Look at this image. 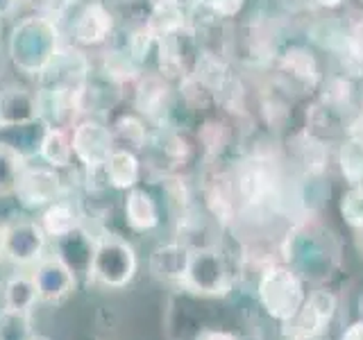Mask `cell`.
Returning a JSON list of instances; mask_svg holds the SVG:
<instances>
[{"label": "cell", "instance_id": "obj_35", "mask_svg": "<svg viewBox=\"0 0 363 340\" xmlns=\"http://www.w3.org/2000/svg\"><path fill=\"white\" fill-rule=\"evenodd\" d=\"M3 68H5V52H3V43H0V75H3Z\"/></svg>", "mask_w": 363, "mask_h": 340}, {"label": "cell", "instance_id": "obj_38", "mask_svg": "<svg viewBox=\"0 0 363 340\" xmlns=\"http://www.w3.org/2000/svg\"><path fill=\"white\" fill-rule=\"evenodd\" d=\"M0 32H3V23H0Z\"/></svg>", "mask_w": 363, "mask_h": 340}, {"label": "cell", "instance_id": "obj_34", "mask_svg": "<svg viewBox=\"0 0 363 340\" xmlns=\"http://www.w3.org/2000/svg\"><path fill=\"white\" fill-rule=\"evenodd\" d=\"M318 3L325 7H336V5H340V0H318Z\"/></svg>", "mask_w": 363, "mask_h": 340}, {"label": "cell", "instance_id": "obj_36", "mask_svg": "<svg viewBox=\"0 0 363 340\" xmlns=\"http://www.w3.org/2000/svg\"><path fill=\"white\" fill-rule=\"evenodd\" d=\"M0 259H3V225H0Z\"/></svg>", "mask_w": 363, "mask_h": 340}, {"label": "cell", "instance_id": "obj_39", "mask_svg": "<svg viewBox=\"0 0 363 340\" xmlns=\"http://www.w3.org/2000/svg\"><path fill=\"white\" fill-rule=\"evenodd\" d=\"M361 234H363V230H361Z\"/></svg>", "mask_w": 363, "mask_h": 340}, {"label": "cell", "instance_id": "obj_9", "mask_svg": "<svg viewBox=\"0 0 363 340\" xmlns=\"http://www.w3.org/2000/svg\"><path fill=\"white\" fill-rule=\"evenodd\" d=\"M39 302L57 306L77 290V275L57 254H45L32 270Z\"/></svg>", "mask_w": 363, "mask_h": 340}, {"label": "cell", "instance_id": "obj_1", "mask_svg": "<svg viewBox=\"0 0 363 340\" xmlns=\"http://www.w3.org/2000/svg\"><path fill=\"white\" fill-rule=\"evenodd\" d=\"M60 50V28L48 16H28L11 30L7 57L21 73L41 75Z\"/></svg>", "mask_w": 363, "mask_h": 340}, {"label": "cell", "instance_id": "obj_4", "mask_svg": "<svg viewBox=\"0 0 363 340\" xmlns=\"http://www.w3.org/2000/svg\"><path fill=\"white\" fill-rule=\"evenodd\" d=\"M336 252L329 249V243L320 234L298 230L289 234L284 247V264L291 266L304 281H325L336 268Z\"/></svg>", "mask_w": 363, "mask_h": 340}, {"label": "cell", "instance_id": "obj_31", "mask_svg": "<svg viewBox=\"0 0 363 340\" xmlns=\"http://www.w3.org/2000/svg\"><path fill=\"white\" fill-rule=\"evenodd\" d=\"M193 340H243V338L236 332H230V329L207 327V329H200V332L193 336Z\"/></svg>", "mask_w": 363, "mask_h": 340}, {"label": "cell", "instance_id": "obj_21", "mask_svg": "<svg viewBox=\"0 0 363 340\" xmlns=\"http://www.w3.org/2000/svg\"><path fill=\"white\" fill-rule=\"evenodd\" d=\"M272 179L264 168H247L238 175L236 181V193L245 204L250 207H259L268 200V196L272 193Z\"/></svg>", "mask_w": 363, "mask_h": 340}, {"label": "cell", "instance_id": "obj_8", "mask_svg": "<svg viewBox=\"0 0 363 340\" xmlns=\"http://www.w3.org/2000/svg\"><path fill=\"white\" fill-rule=\"evenodd\" d=\"M14 196L21 207L26 209H45L48 204L62 198V177L57 168L48 164H30L23 166Z\"/></svg>", "mask_w": 363, "mask_h": 340}, {"label": "cell", "instance_id": "obj_27", "mask_svg": "<svg viewBox=\"0 0 363 340\" xmlns=\"http://www.w3.org/2000/svg\"><path fill=\"white\" fill-rule=\"evenodd\" d=\"M340 215L343 220L354 227V230H363V184L350 186L343 198H340Z\"/></svg>", "mask_w": 363, "mask_h": 340}, {"label": "cell", "instance_id": "obj_32", "mask_svg": "<svg viewBox=\"0 0 363 340\" xmlns=\"http://www.w3.org/2000/svg\"><path fill=\"white\" fill-rule=\"evenodd\" d=\"M338 340H363V317L357 322H352L350 327H345Z\"/></svg>", "mask_w": 363, "mask_h": 340}, {"label": "cell", "instance_id": "obj_33", "mask_svg": "<svg viewBox=\"0 0 363 340\" xmlns=\"http://www.w3.org/2000/svg\"><path fill=\"white\" fill-rule=\"evenodd\" d=\"M18 7V0H0V18L14 14Z\"/></svg>", "mask_w": 363, "mask_h": 340}, {"label": "cell", "instance_id": "obj_5", "mask_svg": "<svg viewBox=\"0 0 363 340\" xmlns=\"http://www.w3.org/2000/svg\"><path fill=\"white\" fill-rule=\"evenodd\" d=\"M179 286L198 298H225L234 286V277L218 249L198 247L191 252L189 270Z\"/></svg>", "mask_w": 363, "mask_h": 340}, {"label": "cell", "instance_id": "obj_23", "mask_svg": "<svg viewBox=\"0 0 363 340\" xmlns=\"http://www.w3.org/2000/svg\"><path fill=\"white\" fill-rule=\"evenodd\" d=\"M111 134H113V143H116V147H123V150L136 152L145 145V128H143V123L134 116H123L116 125H113Z\"/></svg>", "mask_w": 363, "mask_h": 340}, {"label": "cell", "instance_id": "obj_15", "mask_svg": "<svg viewBox=\"0 0 363 340\" xmlns=\"http://www.w3.org/2000/svg\"><path fill=\"white\" fill-rule=\"evenodd\" d=\"M193 249L184 243H166L152 249L150 254V272L157 279L179 283L189 270Z\"/></svg>", "mask_w": 363, "mask_h": 340}, {"label": "cell", "instance_id": "obj_30", "mask_svg": "<svg viewBox=\"0 0 363 340\" xmlns=\"http://www.w3.org/2000/svg\"><path fill=\"white\" fill-rule=\"evenodd\" d=\"M200 5L209 7L211 11H216V14L220 16H234L238 9H241L243 0H198Z\"/></svg>", "mask_w": 363, "mask_h": 340}, {"label": "cell", "instance_id": "obj_3", "mask_svg": "<svg viewBox=\"0 0 363 340\" xmlns=\"http://www.w3.org/2000/svg\"><path fill=\"white\" fill-rule=\"evenodd\" d=\"M139 270L134 247L116 234H102L96 238L94 259L89 268V281L100 288L118 290L130 286Z\"/></svg>", "mask_w": 363, "mask_h": 340}, {"label": "cell", "instance_id": "obj_37", "mask_svg": "<svg viewBox=\"0 0 363 340\" xmlns=\"http://www.w3.org/2000/svg\"><path fill=\"white\" fill-rule=\"evenodd\" d=\"M359 304H361V317H363V298H361V302H359Z\"/></svg>", "mask_w": 363, "mask_h": 340}, {"label": "cell", "instance_id": "obj_17", "mask_svg": "<svg viewBox=\"0 0 363 340\" xmlns=\"http://www.w3.org/2000/svg\"><path fill=\"white\" fill-rule=\"evenodd\" d=\"M125 220H128L130 230L136 234L155 230L159 225V209L150 193L139 186L128 191V198H125Z\"/></svg>", "mask_w": 363, "mask_h": 340}, {"label": "cell", "instance_id": "obj_24", "mask_svg": "<svg viewBox=\"0 0 363 340\" xmlns=\"http://www.w3.org/2000/svg\"><path fill=\"white\" fill-rule=\"evenodd\" d=\"M26 162H28L26 157H21L18 152L0 145V198L14 196L16 181Z\"/></svg>", "mask_w": 363, "mask_h": 340}, {"label": "cell", "instance_id": "obj_2", "mask_svg": "<svg viewBox=\"0 0 363 340\" xmlns=\"http://www.w3.org/2000/svg\"><path fill=\"white\" fill-rule=\"evenodd\" d=\"M306 281L295 272L291 266L270 264L261 270L259 283H257V298L264 311L275 322L284 324L302 309L306 300Z\"/></svg>", "mask_w": 363, "mask_h": 340}, {"label": "cell", "instance_id": "obj_28", "mask_svg": "<svg viewBox=\"0 0 363 340\" xmlns=\"http://www.w3.org/2000/svg\"><path fill=\"white\" fill-rule=\"evenodd\" d=\"M164 98H166V86H162L157 79L150 77L141 82L139 91H136V107L152 116L157 109L164 107Z\"/></svg>", "mask_w": 363, "mask_h": 340}, {"label": "cell", "instance_id": "obj_18", "mask_svg": "<svg viewBox=\"0 0 363 340\" xmlns=\"http://www.w3.org/2000/svg\"><path fill=\"white\" fill-rule=\"evenodd\" d=\"M39 304L37 286H34L32 275L26 272H14L3 283V309L14 313H32Z\"/></svg>", "mask_w": 363, "mask_h": 340}, {"label": "cell", "instance_id": "obj_10", "mask_svg": "<svg viewBox=\"0 0 363 340\" xmlns=\"http://www.w3.org/2000/svg\"><path fill=\"white\" fill-rule=\"evenodd\" d=\"M71 141L77 162L84 164L89 170H100L107 164L109 154L116 150L111 130L98 120L77 123L75 130L71 132Z\"/></svg>", "mask_w": 363, "mask_h": 340}, {"label": "cell", "instance_id": "obj_29", "mask_svg": "<svg viewBox=\"0 0 363 340\" xmlns=\"http://www.w3.org/2000/svg\"><path fill=\"white\" fill-rule=\"evenodd\" d=\"M286 66L295 73V77L304 79V82L313 84L315 82V62L311 55H306L304 50H291L286 55Z\"/></svg>", "mask_w": 363, "mask_h": 340}, {"label": "cell", "instance_id": "obj_6", "mask_svg": "<svg viewBox=\"0 0 363 340\" xmlns=\"http://www.w3.org/2000/svg\"><path fill=\"white\" fill-rule=\"evenodd\" d=\"M338 309V300L332 290L315 288L306 295L302 309L289 322L281 324L286 340H323L332 327Z\"/></svg>", "mask_w": 363, "mask_h": 340}, {"label": "cell", "instance_id": "obj_20", "mask_svg": "<svg viewBox=\"0 0 363 340\" xmlns=\"http://www.w3.org/2000/svg\"><path fill=\"white\" fill-rule=\"evenodd\" d=\"M39 225H41V230L45 232V236H50L55 241V238H60V236H64L68 232L77 230L82 222H79V213L75 209V204L60 198V200H55L52 204H48V207L41 211Z\"/></svg>", "mask_w": 363, "mask_h": 340}, {"label": "cell", "instance_id": "obj_19", "mask_svg": "<svg viewBox=\"0 0 363 340\" xmlns=\"http://www.w3.org/2000/svg\"><path fill=\"white\" fill-rule=\"evenodd\" d=\"M105 170V177L109 181V186H113L116 191H130L139 184V177H141V166H139V159H136L134 152L130 150H123V147H116L107 164L102 166Z\"/></svg>", "mask_w": 363, "mask_h": 340}, {"label": "cell", "instance_id": "obj_7", "mask_svg": "<svg viewBox=\"0 0 363 340\" xmlns=\"http://www.w3.org/2000/svg\"><path fill=\"white\" fill-rule=\"evenodd\" d=\"M48 236L37 220L14 218L3 225V259L18 268L34 266L45 256Z\"/></svg>", "mask_w": 363, "mask_h": 340}, {"label": "cell", "instance_id": "obj_11", "mask_svg": "<svg viewBox=\"0 0 363 340\" xmlns=\"http://www.w3.org/2000/svg\"><path fill=\"white\" fill-rule=\"evenodd\" d=\"M89 73V62L79 50H64L52 57V62L41 73L43 89L66 91V94H79L84 89Z\"/></svg>", "mask_w": 363, "mask_h": 340}, {"label": "cell", "instance_id": "obj_12", "mask_svg": "<svg viewBox=\"0 0 363 340\" xmlns=\"http://www.w3.org/2000/svg\"><path fill=\"white\" fill-rule=\"evenodd\" d=\"M96 238L98 236L89 234L84 227L79 225L77 230L55 238V254L60 256L77 277L89 275L91 259H94V249H96Z\"/></svg>", "mask_w": 363, "mask_h": 340}, {"label": "cell", "instance_id": "obj_25", "mask_svg": "<svg viewBox=\"0 0 363 340\" xmlns=\"http://www.w3.org/2000/svg\"><path fill=\"white\" fill-rule=\"evenodd\" d=\"M340 170H343L350 186L363 184V139L352 136L340 147Z\"/></svg>", "mask_w": 363, "mask_h": 340}, {"label": "cell", "instance_id": "obj_26", "mask_svg": "<svg viewBox=\"0 0 363 340\" xmlns=\"http://www.w3.org/2000/svg\"><path fill=\"white\" fill-rule=\"evenodd\" d=\"M32 313L0 311V340H28L32 336Z\"/></svg>", "mask_w": 363, "mask_h": 340}, {"label": "cell", "instance_id": "obj_13", "mask_svg": "<svg viewBox=\"0 0 363 340\" xmlns=\"http://www.w3.org/2000/svg\"><path fill=\"white\" fill-rule=\"evenodd\" d=\"M45 132H48V125L41 118L28 123H0V145L9 147L26 159H32L39 157Z\"/></svg>", "mask_w": 363, "mask_h": 340}, {"label": "cell", "instance_id": "obj_22", "mask_svg": "<svg viewBox=\"0 0 363 340\" xmlns=\"http://www.w3.org/2000/svg\"><path fill=\"white\" fill-rule=\"evenodd\" d=\"M39 157L52 168L71 166V159L75 157L71 132H66L62 128H48V132H45L43 141H41V147H39Z\"/></svg>", "mask_w": 363, "mask_h": 340}, {"label": "cell", "instance_id": "obj_14", "mask_svg": "<svg viewBox=\"0 0 363 340\" xmlns=\"http://www.w3.org/2000/svg\"><path fill=\"white\" fill-rule=\"evenodd\" d=\"M113 32V16L102 3H89L75 18L73 37L82 45L105 43Z\"/></svg>", "mask_w": 363, "mask_h": 340}, {"label": "cell", "instance_id": "obj_16", "mask_svg": "<svg viewBox=\"0 0 363 340\" xmlns=\"http://www.w3.org/2000/svg\"><path fill=\"white\" fill-rule=\"evenodd\" d=\"M39 118V102L23 86H5L0 91V123H28Z\"/></svg>", "mask_w": 363, "mask_h": 340}]
</instances>
